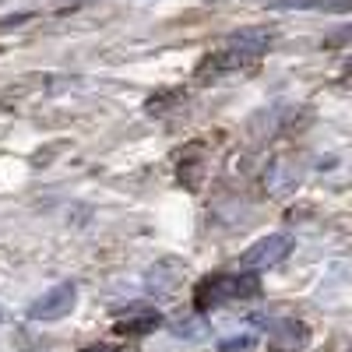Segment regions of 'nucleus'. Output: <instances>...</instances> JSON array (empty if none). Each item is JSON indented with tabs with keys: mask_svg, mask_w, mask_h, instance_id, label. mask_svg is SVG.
Here are the masks:
<instances>
[{
	"mask_svg": "<svg viewBox=\"0 0 352 352\" xmlns=\"http://www.w3.org/2000/svg\"><path fill=\"white\" fill-rule=\"evenodd\" d=\"M261 292V282H257V272H247V275H208L201 278L197 289H194V307L197 314L204 310H215L229 300H247V296H257Z\"/></svg>",
	"mask_w": 352,
	"mask_h": 352,
	"instance_id": "f257e3e1",
	"label": "nucleus"
},
{
	"mask_svg": "<svg viewBox=\"0 0 352 352\" xmlns=\"http://www.w3.org/2000/svg\"><path fill=\"white\" fill-rule=\"evenodd\" d=\"M289 254H292V236L289 232H272V236L250 243L243 250L240 264L247 272H268V268H275V264H282Z\"/></svg>",
	"mask_w": 352,
	"mask_h": 352,
	"instance_id": "f03ea898",
	"label": "nucleus"
},
{
	"mask_svg": "<svg viewBox=\"0 0 352 352\" xmlns=\"http://www.w3.org/2000/svg\"><path fill=\"white\" fill-rule=\"evenodd\" d=\"M187 278V264L180 257H159L148 272H144V289L152 292V296L166 300V296H176Z\"/></svg>",
	"mask_w": 352,
	"mask_h": 352,
	"instance_id": "7ed1b4c3",
	"label": "nucleus"
},
{
	"mask_svg": "<svg viewBox=\"0 0 352 352\" xmlns=\"http://www.w3.org/2000/svg\"><path fill=\"white\" fill-rule=\"evenodd\" d=\"M78 303V285L74 282H60L53 285L50 292H43L39 300H32V307H28V317L32 320H60L74 310Z\"/></svg>",
	"mask_w": 352,
	"mask_h": 352,
	"instance_id": "20e7f679",
	"label": "nucleus"
},
{
	"mask_svg": "<svg viewBox=\"0 0 352 352\" xmlns=\"http://www.w3.org/2000/svg\"><path fill=\"white\" fill-rule=\"evenodd\" d=\"M272 46V32L268 28H240V32H232L226 39V53L232 56V64L236 67H247L254 64L257 56H264Z\"/></svg>",
	"mask_w": 352,
	"mask_h": 352,
	"instance_id": "39448f33",
	"label": "nucleus"
},
{
	"mask_svg": "<svg viewBox=\"0 0 352 352\" xmlns=\"http://www.w3.org/2000/svg\"><path fill=\"white\" fill-rule=\"evenodd\" d=\"M159 324H162L159 310H152V307H127L120 317L113 320V335H120V338H144L148 331H155Z\"/></svg>",
	"mask_w": 352,
	"mask_h": 352,
	"instance_id": "423d86ee",
	"label": "nucleus"
},
{
	"mask_svg": "<svg viewBox=\"0 0 352 352\" xmlns=\"http://www.w3.org/2000/svg\"><path fill=\"white\" fill-rule=\"evenodd\" d=\"M307 342H310V328L303 324V320L285 317L268 335V352H303Z\"/></svg>",
	"mask_w": 352,
	"mask_h": 352,
	"instance_id": "0eeeda50",
	"label": "nucleus"
},
{
	"mask_svg": "<svg viewBox=\"0 0 352 352\" xmlns=\"http://www.w3.org/2000/svg\"><path fill=\"white\" fill-rule=\"evenodd\" d=\"M275 11H320L324 0H268Z\"/></svg>",
	"mask_w": 352,
	"mask_h": 352,
	"instance_id": "6e6552de",
	"label": "nucleus"
},
{
	"mask_svg": "<svg viewBox=\"0 0 352 352\" xmlns=\"http://www.w3.org/2000/svg\"><path fill=\"white\" fill-rule=\"evenodd\" d=\"M254 345H257V338H254V335H236V338L219 342V352H250Z\"/></svg>",
	"mask_w": 352,
	"mask_h": 352,
	"instance_id": "1a4fd4ad",
	"label": "nucleus"
},
{
	"mask_svg": "<svg viewBox=\"0 0 352 352\" xmlns=\"http://www.w3.org/2000/svg\"><path fill=\"white\" fill-rule=\"evenodd\" d=\"M320 11H331V14H349L352 11V0H324Z\"/></svg>",
	"mask_w": 352,
	"mask_h": 352,
	"instance_id": "9d476101",
	"label": "nucleus"
},
{
	"mask_svg": "<svg viewBox=\"0 0 352 352\" xmlns=\"http://www.w3.org/2000/svg\"><path fill=\"white\" fill-rule=\"evenodd\" d=\"M85 352H116L113 345H92V349H85Z\"/></svg>",
	"mask_w": 352,
	"mask_h": 352,
	"instance_id": "9b49d317",
	"label": "nucleus"
},
{
	"mask_svg": "<svg viewBox=\"0 0 352 352\" xmlns=\"http://www.w3.org/2000/svg\"><path fill=\"white\" fill-rule=\"evenodd\" d=\"M345 352H352V345H349V349H345Z\"/></svg>",
	"mask_w": 352,
	"mask_h": 352,
	"instance_id": "f8f14e48",
	"label": "nucleus"
}]
</instances>
